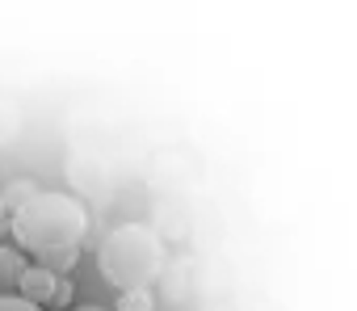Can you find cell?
<instances>
[{"instance_id":"cell-1","label":"cell","mask_w":357,"mask_h":311,"mask_svg":"<svg viewBox=\"0 0 357 311\" xmlns=\"http://www.w3.org/2000/svg\"><path fill=\"white\" fill-rule=\"evenodd\" d=\"M9 232H13V248L17 252H59V248H80L89 236V211L80 206V198L59 194V190H38L30 202H22L9 215Z\"/></svg>"},{"instance_id":"cell-2","label":"cell","mask_w":357,"mask_h":311,"mask_svg":"<svg viewBox=\"0 0 357 311\" xmlns=\"http://www.w3.org/2000/svg\"><path fill=\"white\" fill-rule=\"evenodd\" d=\"M97 265H101L105 282L118 286V294L122 290H147L164 269V240L147 223H118L101 240Z\"/></svg>"},{"instance_id":"cell-3","label":"cell","mask_w":357,"mask_h":311,"mask_svg":"<svg viewBox=\"0 0 357 311\" xmlns=\"http://www.w3.org/2000/svg\"><path fill=\"white\" fill-rule=\"evenodd\" d=\"M55 290H59V273H47L38 265H26V273L17 278V298H26L34 307H51Z\"/></svg>"},{"instance_id":"cell-4","label":"cell","mask_w":357,"mask_h":311,"mask_svg":"<svg viewBox=\"0 0 357 311\" xmlns=\"http://www.w3.org/2000/svg\"><path fill=\"white\" fill-rule=\"evenodd\" d=\"M22 273H26V257L13 244H0V294H13Z\"/></svg>"},{"instance_id":"cell-5","label":"cell","mask_w":357,"mask_h":311,"mask_svg":"<svg viewBox=\"0 0 357 311\" xmlns=\"http://www.w3.org/2000/svg\"><path fill=\"white\" fill-rule=\"evenodd\" d=\"M34 194H38V185H34V181H26V177H17V181H9L5 190H0V202H5V211L13 215V211H17L22 202H30Z\"/></svg>"},{"instance_id":"cell-6","label":"cell","mask_w":357,"mask_h":311,"mask_svg":"<svg viewBox=\"0 0 357 311\" xmlns=\"http://www.w3.org/2000/svg\"><path fill=\"white\" fill-rule=\"evenodd\" d=\"M114 311H155V298H151V290H122Z\"/></svg>"},{"instance_id":"cell-7","label":"cell","mask_w":357,"mask_h":311,"mask_svg":"<svg viewBox=\"0 0 357 311\" xmlns=\"http://www.w3.org/2000/svg\"><path fill=\"white\" fill-rule=\"evenodd\" d=\"M0 311H43V307L26 303V298H17V294H0Z\"/></svg>"},{"instance_id":"cell-8","label":"cell","mask_w":357,"mask_h":311,"mask_svg":"<svg viewBox=\"0 0 357 311\" xmlns=\"http://www.w3.org/2000/svg\"><path fill=\"white\" fill-rule=\"evenodd\" d=\"M68 303H72V282H68V278H59V290H55L51 307H68Z\"/></svg>"},{"instance_id":"cell-9","label":"cell","mask_w":357,"mask_h":311,"mask_svg":"<svg viewBox=\"0 0 357 311\" xmlns=\"http://www.w3.org/2000/svg\"><path fill=\"white\" fill-rule=\"evenodd\" d=\"M76 311H105V307H76Z\"/></svg>"},{"instance_id":"cell-10","label":"cell","mask_w":357,"mask_h":311,"mask_svg":"<svg viewBox=\"0 0 357 311\" xmlns=\"http://www.w3.org/2000/svg\"><path fill=\"white\" fill-rule=\"evenodd\" d=\"M5 215H9V211H5V202H0V223H5Z\"/></svg>"}]
</instances>
